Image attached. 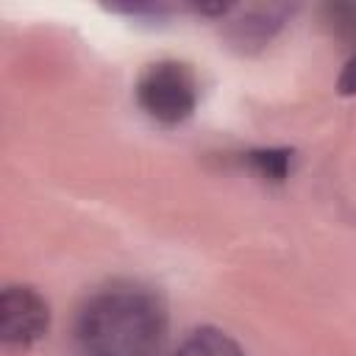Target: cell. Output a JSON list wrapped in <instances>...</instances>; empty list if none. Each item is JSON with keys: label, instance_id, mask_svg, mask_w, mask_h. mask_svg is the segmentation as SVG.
<instances>
[{"label": "cell", "instance_id": "8992f818", "mask_svg": "<svg viewBox=\"0 0 356 356\" xmlns=\"http://www.w3.org/2000/svg\"><path fill=\"white\" fill-rule=\"evenodd\" d=\"M245 159L264 181H275V184H281L292 167V150L289 147H261V150H250Z\"/></svg>", "mask_w": 356, "mask_h": 356}, {"label": "cell", "instance_id": "7a4b0ae2", "mask_svg": "<svg viewBox=\"0 0 356 356\" xmlns=\"http://www.w3.org/2000/svg\"><path fill=\"white\" fill-rule=\"evenodd\" d=\"M136 103L161 125L184 122L197 106V78L192 67L181 61L150 64L136 81Z\"/></svg>", "mask_w": 356, "mask_h": 356}, {"label": "cell", "instance_id": "6da1fadb", "mask_svg": "<svg viewBox=\"0 0 356 356\" xmlns=\"http://www.w3.org/2000/svg\"><path fill=\"white\" fill-rule=\"evenodd\" d=\"M167 339L164 300L142 284H111L78 314V356H159Z\"/></svg>", "mask_w": 356, "mask_h": 356}, {"label": "cell", "instance_id": "3957f363", "mask_svg": "<svg viewBox=\"0 0 356 356\" xmlns=\"http://www.w3.org/2000/svg\"><path fill=\"white\" fill-rule=\"evenodd\" d=\"M50 325V309L33 286H6L0 295V342L6 353H25Z\"/></svg>", "mask_w": 356, "mask_h": 356}, {"label": "cell", "instance_id": "5b68a950", "mask_svg": "<svg viewBox=\"0 0 356 356\" xmlns=\"http://www.w3.org/2000/svg\"><path fill=\"white\" fill-rule=\"evenodd\" d=\"M170 356H245V350L222 331L214 328H200L192 337H186L178 350H172Z\"/></svg>", "mask_w": 356, "mask_h": 356}, {"label": "cell", "instance_id": "52a82bcc", "mask_svg": "<svg viewBox=\"0 0 356 356\" xmlns=\"http://www.w3.org/2000/svg\"><path fill=\"white\" fill-rule=\"evenodd\" d=\"M337 89H339V95H356V50L345 61V67L339 72V81H337Z\"/></svg>", "mask_w": 356, "mask_h": 356}, {"label": "cell", "instance_id": "277c9868", "mask_svg": "<svg viewBox=\"0 0 356 356\" xmlns=\"http://www.w3.org/2000/svg\"><path fill=\"white\" fill-rule=\"evenodd\" d=\"M286 17V8L284 6H259V8H248L242 19L231 22L228 28V36L234 39V44L239 47H259L264 42H270V36L281 28Z\"/></svg>", "mask_w": 356, "mask_h": 356}]
</instances>
